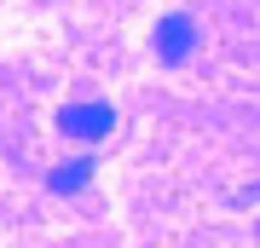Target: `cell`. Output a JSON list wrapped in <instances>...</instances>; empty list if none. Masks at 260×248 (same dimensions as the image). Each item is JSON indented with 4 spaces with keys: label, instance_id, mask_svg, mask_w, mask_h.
Wrapping results in <instances>:
<instances>
[{
    "label": "cell",
    "instance_id": "obj_1",
    "mask_svg": "<svg viewBox=\"0 0 260 248\" xmlns=\"http://www.w3.org/2000/svg\"><path fill=\"white\" fill-rule=\"evenodd\" d=\"M58 133H70V138H110L116 133V110L110 104H64L58 110Z\"/></svg>",
    "mask_w": 260,
    "mask_h": 248
},
{
    "label": "cell",
    "instance_id": "obj_2",
    "mask_svg": "<svg viewBox=\"0 0 260 248\" xmlns=\"http://www.w3.org/2000/svg\"><path fill=\"white\" fill-rule=\"evenodd\" d=\"M150 46H156V64H185L191 46H197V23L185 18V12H174V18H162V23H156Z\"/></svg>",
    "mask_w": 260,
    "mask_h": 248
},
{
    "label": "cell",
    "instance_id": "obj_3",
    "mask_svg": "<svg viewBox=\"0 0 260 248\" xmlns=\"http://www.w3.org/2000/svg\"><path fill=\"white\" fill-rule=\"evenodd\" d=\"M87 179H93V156H81V162H70V167H52V173H47V185H52L58 196H64V191H81Z\"/></svg>",
    "mask_w": 260,
    "mask_h": 248
}]
</instances>
